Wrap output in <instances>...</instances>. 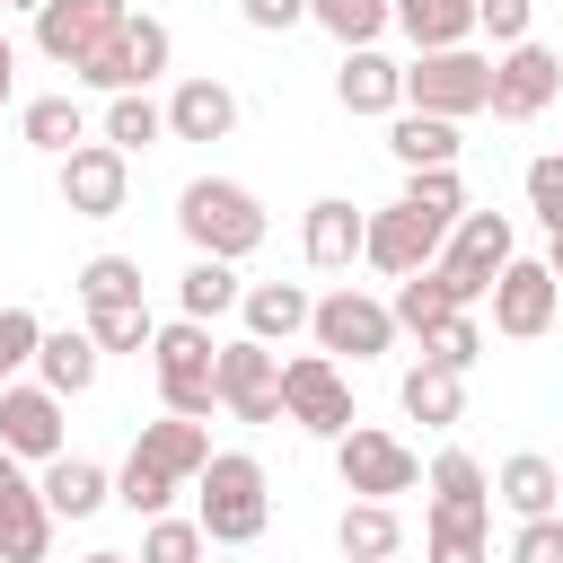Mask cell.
Returning a JSON list of instances; mask_svg holds the SVG:
<instances>
[{"label": "cell", "mask_w": 563, "mask_h": 563, "mask_svg": "<svg viewBox=\"0 0 563 563\" xmlns=\"http://www.w3.org/2000/svg\"><path fill=\"white\" fill-rule=\"evenodd\" d=\"M176 229H185V246L211 255V264H246V255L273 238L264 202H255L238 176H194V185L176 194Z\"/></svg>", "instance_id": "obj_1"}, {"label": "cell", "mask_w": 563, "mask_h": 563, "mask_svg": "<svg viewBox=\"0 0 563 563\" xmlns=\"http://www.w3.org/2000/svg\"><path fill=\"white\" fill-rule=\"evenodd\" d=\"M194 519L211 545H255L273 528V484L255 449H211V466L194 475Z\"/></svg>", "instance_id": "obj_2"}, {"label": "cell", "mask_w": 563, "mask_h": 563, "mask_svg": "<svg viewBox=\"0 0 563 563\" xmlns=\"http://www.w3.org/2000/svg\"><path fill=\"white\" fill-rule=\"evenodd\" d=\"M150 369H158V405H167V413L202 422V413L220 405V343H211V325L167 317L158 343H150Z\"/></svg>", "instance_id": "obj_3"}, {"label": "cell", "mask_w": 563, "mask_h": 563, "mask_svg": "<svg viewBox=\"0 0 563 563\" xmlns=\"http://www.w3.org/2000/svg\"><path fill=\"white\" fill-rule=\"evenodd\" d=\"M405 106H413V114H440V123L493 114V62H484L475 44H457V53H413V62H405Z\"/></svg>", "instance_id": "obj_4"}, {"label": "cell", "mask_w": 563, "mask_h": 563, "mask_svg": "<svg viewBox=\"0 0 563 563\" xmlns=\"http://www.w3.org/2000/svg\"><path fill=\"white\" fill-rule=\"evenodd\" d=\"M167 53H176V35H167L150 9H132V18H123V35H114V44H97L70 79H79V88H97V97H141L150 79H167Z\"/></svg>", "instance_id": "obj_5"}, {"label": "cell", "mask_w": 563, "mask_h": 563, "mask_svg": "<svg viewBox=\"0 0 563 563\" xmlns=\"http://www.w3.org/2000/svg\"><path fill=\"white\" fill-rule=\"evenodd\" d=\"M282 413H290L308 440H343V431L361 422L343 361H325V352H290V361H282Z\"/></svg>", "instance_id": "obj_6"}, {"label": "cell", "mask_w": 563, "mask_h": 563, "mask_svg": "<svg viewBox=\"0 0 563 563\" xmlns=\"http://www.w3.org/2000/svg\"><path fill=\"white\" fill-rule=\"evenodd\" d=\"M334 475H343V493H352V501H396V493H413V484H422V457H413L396 431L352 422V431L334 440Z\"/></svg>", "instance_id": "obj_7"}, {"label": "cell", "mask_w": 563, "mask_h": 563, "mask_svg": "<svg viewBox=\"0 0 563 563\" xmlns=\"http://www.w3.org/2000/svg\"><path fill=\"white\" fill-rule=\"evenodd\" d=\"M510 255H519L510 211H466V220L449 229V246H440V273H449V282H457V299L475 308V299H493V282L510 273Z\"/></svg>", "instance_id": "obj_8"}, {"label": "cell", "mask_w": 563, "mask_h": 563, "mask_svg": "<svg viewBox=\"0 0 563 563\" xmlns=\"http://www.w3.org/2000/svg\"><path fill=\"white\" fill-rule=\"evenodd\" d=\"M308 334H317V352H325V361H378V352H396V308L343 282V290H325V299H317Z\"/></svg>", "instance_id": "obj_9"}, {"label": "cell", "mask_w": 563, "mask_h": 563, "mask_svg": "<svg viewBox=\"0 0 563 563\" xmlns=\"http://www.w3.org/2000/svg\"><path fill=\"white\" fill-rule=\"evenodd\" d=\"M123 18H132V0H44L35 9V53L53 70H79L97 44L123 35Z\"/></svg>", "instance_id": "obj_10"}, {"label": "cell", "mask_w": 563, "mask_h": 563, "mask_svg": "<svg viewBox=\"0 0 563 563\" xmlns=\"http://www.w3.org/2000/svg\"><path fill=\"white\" fill-rule=\"evenodd\" d=\"M563 97V53L554 44H510V53H493V114L501 123H537L545 106Z\"/></svg>", "instance_id": "obj_11"}, {"label": "cell", "mask_w": 563, "mask_h": 563, "mask_svg": "<svg viewBox=\"0 0 563 563\" xmlns=\"http://www.w3.org/2000/svg\"><path fill=\"white\" fill-rule=\"evenodd\" d=\"M53 185H62V211H70V220H114V211L132 202V158H123L114 141H79Z\"/></svg>", "instance_id": "obj_12"}, {"label": "cell", "mask_w": 563, "mask_h": 563, "mask_svg": "<svg viewBox=\"0 0 563 563\" xmlns=\"http://www.w3.org/2000/svg\"><path fill=\"white\" fill-rule=\"evenodd\" d=\"M0 449H9V457H35V466H53V457L70 449L62 396H53L44 378H9V387H0Z\"/></svg>", "instance_id": "obj_13"}, {"label": "cell", "mask_w": 563, "mask_h": 563, "mask_svg": "<svg viewBox=\"0 0 563 563\" xmlns=\"http://www.w3.org/2000/svg\"><path fill=\"white\" fill-rule=\"evenodd\" d=\"M220 405H229L238 422H290V413H282V352L255 343V334L220 343Z\"/></svg>", "instance_id": "obj_14"}, {"label": "cell", "mask_w": 563, "mask_h": 563, "mask_svg": "<svg viewBox=\"0 0 563 563\" xmlns=\"http://www.w3.org/2000/svg\"><path fill=\"white\" fill-rule=\"evenodd\" d=\"M554 308H563V282H554V264H537V255H510V273L493 282V334H510V343H537V334L554 325Z\"/></svg>", "instance_id": "obj_15"}, {"label": "cell", "mask_w": 563, "mask_h": 563, "mask_svg": "<svg viewBox=\"0 0 563 563\" xmlns=\"http://www.w3.org/2000/svg\"><path fill=\"white\" fill-rule=\"evenodd\" d=\"M440 246H449V229H440V220H422V211L387 202V211H369V246H361V264H378L387 282H405V273L440 264Z\"/></svg>", "instance_id": "obj_16"}, {"label": "cell", "mask_w": 563, "mask_h": 563, "mask_svg": "<svg viewBox=\"0 0 563 563\" xmlns=\"http://www.w3.org/2000/svg\"><path fill=\"white\" fill-rule=\"evenodd\" d=\"M229 132H238V88L229 79L194 70V79L167 88V141H229Z\"/></svg>", "instance_id": "obj_17"}, {"label": "cell", "mask_w": 563, "mask_h": 563, "mask_svg": "<svg viewBox=\"0 0 563 563\" xmlns=\"http://www.w3.org/2000/svg\"><path fill=\"white\" fill-rule=\"evenodd\" d=\"M299 246H308V264H317V273H352V264H361V246H369V211H352L343 194H317V202H308V220H299Z\"/></svg>", "instance_id": "obj_18"}, {"label": "cell", "mask_w": 563, "mask_h": 563, "mask_svg": "<svg viewBox=\"0 0 563 563\" xmlns=\"http://www.w3.org/2000/svg\"><path fill=\"white\" fill-rule=\"evenodd\" d=\"M334 106H343V114H405V62H387L378 44L343 53V70H334Z\"/></svg>", "instance_id": "obj_19"}, {"label": "cell", "mask_w": 563, "mask_h": 563, "mask_svg": "<svg viewBox=\"0 0 563 563\" xmlns=\"http://www.w3.org/2000/svg\"><path fill=\"white\" fill-rule=\"evenodd\" d=\"M132 457H141L150 475H167V484H194V475L211 466V431H202V422H185V413H158V422H141Z\"/></svg>", "instance_id": "obj_20"}, {"label": "cell", "mask_w": 563, "mask_h": 563, "mask_svg": "<svg viewBox=\"0 0 563 563\" xmlns=\"http://www.w3.org/2000/svg\"><path fill=\"white\" fill-rule=\"evenodd\" d=\"M493 501H501L510 519H554V510H563V466L537 457V449H510V457L493 466Z\"/></svg>", "instance_id": "obj_21"}, {"label": "cell", "mask_w": 563, "mask_h": 563, "mask_svg": "<svg viewBox=\"0 0 563 563\" xmlns=\"http://www.w3.org/2000/svg\"><path fill=\"white\" fill-rule=\"evenodd\" d=\"M97 369H106V352H97V334L88 325H44V343H35V378L70 405V396H88L97 387Z\"/></svg>", "instance_id": "obj_22"}, {"label": "cell", "mask_w": 563, "mask_h": 563, "mask_svg": "<svg viewBox=\"0 0 563 563\" xmlns=\"http://www.w3.org/2000/svg\"><path fill=\"white\" fill-rule=\"evenodd\" d=\"M35 484H44V510H53V519H97V510L114 501V475H106L97 457H70V449H62Z\"/></svg>", "instance_id": "obj_23"}, {"label": "cell", "mask_w": 563, "mask_h": 563, "mask_svg": "<svg viewBox=\"0 0 563 563\" xmlns=\"http://www.w3.org/2000/svg\"><path fill=\"white\" fill-rule=\"evenodd\" d=\"M238 317H246V334H255V343H290V334H308L317 299H308L299 282H246Z\"/></svg>", "instance_id": "obj_24"}, {"label": "cell", "mask_w": 563, "mask_h": 563, "mask_svg": "<svg viewBox=\"0 0 563 563\" xmlns=\"http://www.w3.org/2000/svg\"><path fill=\"white\" fill-rule=\"evenodd\" d=\"M396 405H405L422 431H449V422L466 413V378H457V369H440V361H413V369L396 378Z\"/></svg>", "instance_id": "obj_25"}, {"label": "cell", "mask_w": 563, "mask_h": 563, "mask_svg": "<svg viewBox=\"0 0 563 563\" xmlns=\"http://www.w3.org/2000/svg\"><path fill=\"white\" fill-rule=\"evenodd\" d=\"M422 484H431V510H449V519H493V475H484L466 449H440Z\"/></svg>", "instance_id": "obj_26"}, {"label": "cell", "mask_w": 563, "mask_h": 563, "mask_svg": "<svg viewBox=\"0 0 563 563\" xmlns=\"http://www.w3.org/2000/svg\"><path fill=\"white\" fill-rule=\"evenodd\" d=\"M334 545H343V563H396V554H405L396 501H352V510L334 519Z\"/></svg>", "instance_id": "obj_27"}, {"label": "cell", "mask_w": 563, "mask_h": 563, "mask_svg": "<svg viewBox=\"0 0 563 563\" xmlns=\"http://www.w3.org/2000/svg\"><path fill=\"white\" fill-rule=\"evenodd\" d=\"M396 26L413 53H457L475 44V0H396Z\"/></svg>", "instance_id": "obj_28"}, {"label": "cell", "mask_w": 563, "mask_h": 563, "mask_svg": "<svg viewBox=\"0 0 563 563\" xmlns=\"http://www.w3.org/2000/svg\"><path fill=\"white\" fill-rule=\"evenodd\" d=\"M18 132H26V150H44V158H70L79 141H88V106L62 88V97H26L18 106Z\"/></svg>", "instance_id": "obj_29"}, {"label": "cell", "mask_w": 563, "mask_h": 563, "mask_svg": "<svg viewBox=\"0 0 563 563\" xmlns=\"http://www.w3.org/2000/svg\"><path fill=\"white\" fill-rule=\"evenodd\" d=\"M387 308H396V334H413V343H422V334H431L440 317H457L466 299H457V282H449L440 264H422V273H405V282H396V299H387Z\"/></svg>", "instance_id": "obj_30"}, {"label": "cell", "mask_w": 563, "mask_h": 563, "mask_svg": "<svg viewBox=\"0 0 563 563\" xmlns=\"http://www.w3.org/2000/svg\"><path fill=\"white\" fill-rule=\"evenodd\" d=\"M387 150H396V167L413 176V167H457V123H440V114H387Z\"/></svg>", "instance_id": "obj_31"}, {"label": "cell", "mask_w": 563, "mask_h": 563, "mask_svg": "<svg viewBox=\"0 0 563 563\" xmlns=\"http://www.w3.org/2000/svg\"><path fill=\"white\" fill-rule=\"evenodd\" d=\"M246 299V282H238V264H211V255H194L185 264V282H176V308L194 317V325H211V317H229Z\"/></svg>", "instance_id": "obj_32"}, {"label": "cell", "mask_w": 563, "mask_h": 563, "mask_svg": "<svg viewBox=\"0 0 563 563\" xmlns=\"http://www.w3.org/2000/svg\"><path fill=\"white\" fill-rule=\"evenodd\" d=\"M97 132H106L123 158H141V150L167 141V106H158L150 88H141V97H106V123H97Z\"/></svg>", "instance_id": "obj_33"}, {"label": "cell", "mask_w": 563, "mask_h": 563, "mask_svg": "<svg viewBox=\"0 0 563 563\" xmlns=\"http://www.w3.org/2000/svg\"><path fill=\"white\" fill-rule=\"evenodd\" d=\"M422 563H493V519L422 510Z\"/></svg>", "instance_id": "obj_34"}, {"label": "cell", "mask_w": 563, "mask_h": 563, "mask_svg": "<svg viewBox=\"0 0 563 563\" xmlns=\"http://www.w3.org/2000/svg\"><path fill=\"white\" fill-rule=\"evenodd\" d=\"M308 18H317L343 53H361V44H378V35L396 26V0H308Z\"/></svg>", "instance_id": "obj_35"}, {"label": "cell", "mask_w": 563, "mask_h": 563, "mask_svg": "<svg viewBox=\"0 0 563 563\" xmlns=\"http://www.w3.org/2000/svg\"><path fill=\"white\" fill-rule=\"evenodd\" d=\"M396 202H405V211H422V220H440V229H457V220H466V185H457V167H413Z\"/></svg>", "instance_id": "obj_36"}, {"label": "cell", "mask_w": 563, "mask_h": 563, "mask_svg": "<svg viewBox=\"0 0 563 563\" xmlns=\"http://www.w3.org/2000/svg\"><path fill=\"white\" fill-rule=\"evenodd\" d=\"M88 334H97V352H150L158 317H150V299H114V308H88Z\"/></svg>", "instance_id": "obj_37"}, {"label": "cell", "mask_w": 563, "mask_h": 563, "mask_svg": "<svg viewBox=\"0 0 563 563\" xmlns=\"http://www.w3.org/2000/svg\"><path fill=\"white\" fill-rule=\"evenodd\" d=\"M70 290H79V308H114V299H141V264H132V255H88V264L70 273Z\"/></svg>", "instance_id": "obj_38"}, {"label": "cell", "mask_w": 563, "mask_h": 563, "mask_svg": "<svg viewBox=\"0 0 563 563\" xmlns=\"http://www.w3.org/2000/svg\"><path fill=\"white\" fill-rule=\"evenodd\" d=\"M422 361H440V369H457V378H466V369L484 361V325H475L466 308H457V317H440V325L422 334Z\"/></svg>", "instance_id": "obj_39"}, {"label": "cell", "mask_w": 563, "mask_h": 563, "mask_svg": "<svg viewBox=\"0 0 563 563\" xmlns=\"http://www.w3.org/2000/svg\"><path fill=\"white\" fill-rule=\"evenodd\" d=\"M211 537L202 519H141V563H202Z\"/></svg>", "instance_id": "obj_40"}, {"label": "cell", "mask_w": 563, "mask_h": 563, "mask_svg": "<svg viewBox=\"0 0 563 563\" xmlns=\"http://www.w3.org/2000/svg\"><path fill=\"white\" fill-rule=\"evenodd\" d=\"M114 501H123L132 519H167V501H176V484H167V475H150L141 457H123V466H114Z\"/></svg>", "instance_id": "obj_41"}, {"label": "cell", "mask_w": 563, "mask_h": 563, "mask_svg": "<svg viewBox=\"0 0 563 563\" xmlns=\"http://www.w3.org/2000/svg\"><path fill=\"white\" fill-rule=\"evenodd\" d=\"M35 343H44V317L35 308H0V387L18 369H35Z\"/></svg>", "instance_id": "obj_42"}, {"label": "cell", "mask_w": 563, "mask_h": 563, "mask_svg": "<svg viewBox=\"0 0 563 563\" xmlns=\"http://www.w3.org/2000/svg\"><path fill=\"white\" fill-rule=\"evenodd\" d=\"M528 211L545 220V238H563V150H545V158H528Z\"/></svg>", "instance_id": "obj_43"}, {"label": "cell", "mask_w": 563, "mask_h": 563, "mask_svg": "<svg viewBox=\"0 0 563 563\" xmlns=\"http://www.w3.org/2000/svg\"><path fill=\"white\" fill-rule=\"evenodd\" d=\"M528 26H537V0H475V35H493L501 53L528 44Z\"/></svg>", "instance_id": "obj_44"}, {"label": "cell", "mask_w": 563, "mask_h": 563, "mask_svg": "<svg viewBox=\"0 0 563 563\" xmlns=\"http://www.w3.org/2000/svg\"><path fill=\"white\" fill-rule=\"evenodd\" d=\"M510 563H563V510H554V519H519Z\"/></svg>", "instance_id": "obj_45"}, {"label": "cell", "mask_w": 563, "mask_h": 563, "mask_svg": "<svg viewBox=\"0 0 563 563\" xmlns=\"http://www.w3.org/2000/svg\"><path fill=\"white\" fill-rule=\"evenodd\" d=\"M238 18H246L255 35H290V26L308 18V0H238Z\"/></svg>", "instance_id": "obj_46"}, {"label": "cell", "mask_w": 563, "mask_h": 563, "mask_svg": "<svg viewBox=\"0 0 563 563\" xmlns=\"http://www.w3.org/2000/svg\"><path fill=\"white\" fill-rule=\"evenodd\" d=\"M9 97H18V44L0 35V106H9Z\"/></svg>", "instance_id": "obj_47"}, {"label": "cell", "mask_w": 563, "mask_h": 563, "mask_svg": "<svg viewBox=\"0 0 563 563\" xmlns=\"http://www.w3.org/2000/svg\"><path fill=\"white\" fill-rule=\"evenodd\" d=\"M79 563H141V554H114V545H97V554H79Z\"/></svg>", "instance_id": "obj_48"}, {"label": "cell", "mask_w": 563, "mask_h": 563, "mask_svg": "<svg viewBox=\"0 0 563 563\" xmlns=\"http://www.w3.org/2000/svg\"><path fill=\"white\" fill-rule=\"evenodd\" d=\"M0 9H26V18H35V9H44V0H0Z\"/></svg>", "instance_id": "obj_49"}, {"label": "cell", "mask_w": 563, "mask_h": 563, "mask_svg": "<svg viewBox=\"0 0 563 563\" xmlns=\"http://www.w3.org/2000/svg\"><path fill=\"white\" fill-rule=\"evenodd\" d=\"M545 264H554V282H563V238H554V255H545Z\"/></svg>", "instance_id": "obj_50"}, {"label": "cell", "mask_w": 563, "mask_h": 563, "mask_svg": "<svg viewBox=\"0 0 563 563\" xmlns=\"http://www.w3.org/2000/svg\"><path fill=\"white\" fill-rule=\"evenodd\" d=\"M202 563H211V554H202Z\"/></svg>", "instance_id": "obj_51"}, {"label": "cell", "mask_w": 563, "mask_h": 563, "mask_svg": "<svg viewBox=\"0 0 563 563\" xmlns=\"http://www.w3.org/2000/svg\"><path fill=\"white\" fill-rule=\"evenodd\" d=\"M0 282H9V273H0Z\"/></svg>", "instance_id": "obj_52"}]
</instances>
